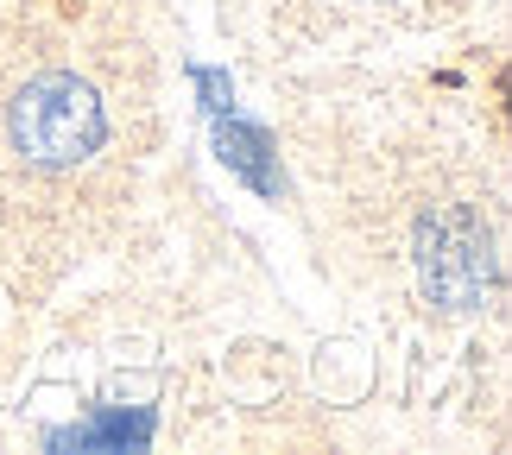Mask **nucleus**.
I'll use <instances>...</instances> for the list:
<instances>
[{"label": "nucleus", "mask_w": 512, "mask_h": 455, "mask_svg": "<svg viewBox=\"0 0 512 455\" xmlns=\"http://www.w3.org/2000/svg\"><path fill=\"white\" fill-rule=\"evenodd\" d=\"M159 127V51L127 0H0V285L13 304H38L127 234Z\"/></svg>", "instance_id": "nucleus-1"}, {"label": "nucleus", "mask_w": 512, "mask_h": 455, "mask_svg": "<svg viewBox=\"0 0 512 455\" xmlns=\"http://www.w3.org/2000/svg\"><path fill=\"white\" fill-rule=\"evenodd\" d=\"M336 133L304 108L291 165L317 209L323 260L373 304L418 323H468L500 304V177L475 140H456L437 114H411L405 95L373 76H310Z\"/></svg>", "instance_id": "nucleus-2"}, {"label": "nucleus", "mask_w": 512, "mask_h": 455, "mask_svg": "<svg viewBox=\"0 0 512 455\" xmlns=\"http://www.w3.org/2000/svg\"><path fill=\"white\" fill-rule=\"evenodd\" d=\"M475 0H253L260 38L279 51L266 57H329V51H373L405 32H430L468 13Z\"/></svg>", "instance_id": "nucleus-3"}]
</instances>
